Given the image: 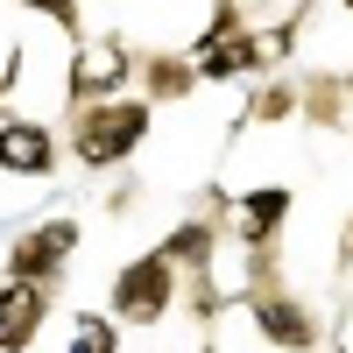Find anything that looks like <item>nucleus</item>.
Segmentation results:
<instances>
[{"label": "nucleus", "mask_w": 353, "mask_h": 353, "mask_svg": "<svg viewBox=\"0 0 353 353\" xmlns=\"http://www.w3.org/2000/svg\"><path fill=\"white\" fill-rule=\"evenodd\" d=\"M290 212H297V191H290V184H254V191L233 198L226 241H233V248H283Z\"/></svg>", "instance_id": "obj_4"}, {"label": "nucleus", "mask_w": 353, "mask_h": 353, "mask_svg": "<svg viewBox=\"0 0 353 353\" xmlns=\"http://www.w3.org/2000/svg\"><path fill=\"white\" fill-rule=\"evenodd\" d=\"M50 304H57V283L0 276V353H28L36 346V332L50 325Z\"/></svg>", "instance_id": "obj_5"}, {"label": "nucleus", "mask_w": 353, "mask_h": 353, "mask_svg": "<svg viewBox=\"0 0 353 353\" xmlns=\"http://www.w3.org/2000/svg\"><path fill=\"white\" fill-rule=\"evenodd\" d=\"M71 353H121V325H113L106 311H78V339Z\"/></svg>", "instance_id": "obj_13"}, {"label": "nucleus", "mask_w": 353, "mask_h": 353, "mask_svg": "<svg viewBox=\"0 0 353 353\" xmlns=\"http://www.w3.org/2000/svg\"><path fill=\"white\" fill-rule=\"evenodd\" d=\"M297 121H311V128H353L346 85H339L332 71H304V78H297Z\"/></svg>", "instance_id": "obj_11"}, {"label": "nucleus", "mask_w": 353, "mask_h": 353, "mask_svg": "<svg viewBox=\"0 0 353 353\" xmlns=\"http://www.w3.org/2000/svg\"><path fill=\"white\" fill-rule=\"evenodd\" d=\"M339 85H346V106H353V71H346V78H339Z\"/></svg>", "instance_id": "obj_17"}, {"label": "nucleus", "mask_w": 353, "mask_h": 353, "mask_svg": "<svg viewBox=\"0 0 353 353\" xmlns=\"http://www.w3.org/2000/svg\"><path fill=\"white\" fill-rule=\"evenodd\" d=\"M176 290H184V269L163 254V248H149V254H134L121 276L106 283V318L113 325H163V318L176 311Z\"/></svg>", "instance_id": "obj_2"}, {"label": "nucleus", "mask_w": 353, "mask_h": 353, "mask_svg": "<svg viewBox=\"0 0 353 353\" xmlns=\"http://www.w3.org/2000/svg\"><path fill=\"white\" fill-rule=\"evenodd\" d=\"M128 78H134V57H128L121 43H78V57H71V106L121 99Z\"/></svg>", "instance_id": "obj_7"}, {"label": "nucleus", "mask_w": 353, "mask_h": 353, "mask_svg": "<svg viewBox=\"0 0 353 353\" xmlns=\"http://www.w3.org/2000/svg\"><path fill=\"white\" fill-rule=\"evenodd\" d=\"M156 128V106L149 99H92V106H71V156L78 170H121Z\"/></svg>", "instance_id": "obj_1"}, {"label": "nucleus", "mask_w": 353, "mask_h": 353, "mask_svg": "<svg viewBox=\"0 0 353 353\" xmlns=\"http://www.w3.org/2000/svg\"><path fill=\"white\" fill-rule=\"evenodd\" d=\"M191 64H198V85H233V78H269V57H261L254 28H241V36H226V43H205V50H191Z\"/></svg>", "instance_id": "obj_8"}, {"label": "nucleus", "mask_w": 353, "mask_h": 353, "mask_svg": "<svg viewBox=\"0 0 353 353\" xmlns=\"http://www.w3.org/2000/svg\"><path fill=\"white\" fill-rule=\"evenodd\" d=\"M248 28V0H212V21H205V36L191 43V50H205V43H226V36H241Z\"/></svg>", "instance_id": "obj_14"}, {"label": "nucleus", "mask_w": 353, "mask_h": 353, "mask_svg": "<svg viewBox=\"0 0 353 353\" xmlns=\"http://www.w3.org/2000/svg\"><path fill=\"white\" fill-rule=\"evenodd\" d=\"M332 353H353V346H332Z\"/></svg>", "instance_id": "obj_19"}, {"label": "nucleus", "mask_w": 353, "mask_h": 353, "mask_svg": "<svg viewBox=\"0 0 353 353\" xmlns=\"http://www.w3.org/2000/svg\"><path fill=\"white\" fill-rule=\"evenodd\" d=\"M57 156H64V141L50 134V121H36V113L0 121V176H50Z\"/></svg>", "instance_id": "obj_6"}, {"label": "nucleus", "mask_w": 353, "mask_h": 353, "mask_svg": "<svg viewBox=\"0 0 353 353\" xmlns=\"http://www.w3.org/2000/svg\"><path fill=\"white\" fill-rule=\"evenodd\" d=\"M283 128V121H297V78H283V71H269L254 85V99H248V113H241V128Z\"/></svg>", "instance_id": "obj_12"}, {"label": "nucleus", "mask_w": 353, "mask_h": 353, "mask_svg": "<svg viewBox=\"0 0 353 353\" xmlns=\"http://www.w3.org/2000/svg\"><path fill=\"white\" fill-rule=\"evenodd\" d=\"M332 269H339V276H346V269H353V219H346V226H339V261H332Z\"/></svg>", "instance_id": "obj_16"}, {"label": "nucleus", "mask_w": 353, "mask_h": 353, "mask_svg": "<svg viewBox=\"0 0 353 353\" xmlns=\"http://www.w3.org/2000/svg\"><path fill=\"white\" fill-rule=\"evenodd\" d=\"M134 78H141V92H149V106H176V99H191L198 92V64H191V50H156V57H134Z\"/></svg>", "instance_id": "obj_9"}, {"label": "nucleus", "mask_w": 353, "mask_h": 353, "mask_svg": "<svg viewBox=\"0 0 353 353\" xmlns=\"http://www.w3.org/2000/svg\"><path fill=\"white\" fill-rule=\"evenodd\" d=\"M8 8H36V14H50L64 36H78L85 28V14H78V0H8Z\"/></svg>", "instance_id": "obj_15"}, {"label": "nucleus", "mask_w": 353, "mask_h": 353, "mask_svg": "<svg viewBox=\"0 0 353 353\" xmlns=\"http://www.w3.org/2000/svg\"><path fill=\"white\" fill-rule=\"evenodd\" d=\"M78 241H85L78 219H36V226H21L14 248H8V276H21V283H64Z\"/></svg>", "instance_id": "obj_3"}, {"label": "nucleus", "mask_w": 353, "mask_h": 353, "mask_svg": "<svg viewBox=\"0 0 353 353\" xmlns=\"http://www.w3.org/2000/svg\"><path fill=\"white\" fill-rule=\"evenodd\" d=\"M339 8H346V14H353V0H339Z\"/></svg>", "instance_id": "obj_18"}, {"label": "nucleus", "mask_w": 353, "mask_h": 353, "mask_svg": "<svg viewBox=\"0 0 353 353\" xmlns=\"http://www.w3.org/2000/svg\"><path fill=\"white\" fill-rule=\"evenodd\" d=\"M219 241H226V219H176L156 248L191 276V269H219Z\"/></svg>", "instance_id": "obj_10"}]
</instances>
